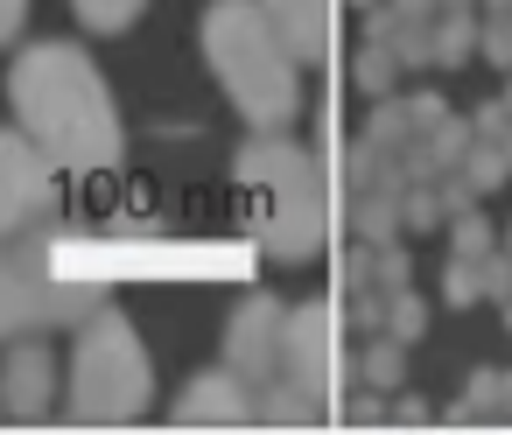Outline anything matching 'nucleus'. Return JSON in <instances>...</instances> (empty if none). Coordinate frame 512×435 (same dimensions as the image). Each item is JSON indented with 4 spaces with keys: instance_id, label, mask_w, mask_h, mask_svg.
Returning a JSON list of instances; mask_svg holds the SVG:
<instances>
[{
    "instance_id": "obj_27",
    "label": "nucleus",
    "mask_w": 512,
    "mask_h": 435,
    "mask_svg": "<svg viewBox=\"0 0 512 435\" xmlns=\"http://www.w3.org/2000/svg\"><path fill=\"white\" fill-rule=\"evenodd\" d=\"M372 274H379L386 295H393V288H414V253H407L400 239H386V246H372Z\"/></svg>"
},
{
    "instance_id": "obj_29",
    "label": "nucleus",
    "mask_w": 512,
    "mask_h": 435,
    "mask_svg": "<svg viewBox=\"0 0 512 435\" xmlns=\"http://www.w3.org/2000/svg\"><path fill=\"white\" fill-rule=\"evenodd\" d=\"M337 281H344V295H358V288H379V274H372V239H351V253L337 260Z\"/></svg>"
},
{
    "instance_id": "obj_6",
    "label": "nucleus",
    "mask_w": 512,
    "mask_h": 435,
    "mask_svg": "<svg viewBox=\"0 0 512 435\" xmlns=\"http://www.w3.org/2000/svg\"><path fill=\"white\" fill-rule=\"evenodd\" d=\"M344 302H295L288 309V344H281V379L316 393L323 407L344 400Z\"/></svg>"
},
{
    "instance_id": "obj_32",
    "label": "nucleus",
    "mask_w": 512,
    "mask_h": 435,
    "mask_svg": "<svg viewBox=\"0 0 512 435\" xmlns=\"http://www.w3.org/2000/svg\"><path fill=\"white\" fill-rule=\"evenodd\" d=\"M484 295H491V302H505V295H512V253H505V246H498V253H484Z\"/></svg>"
},
{
    "instance_id": "obj_42",
    "label": "nucleus",
    "mask_w": 512,
    "mask_h": 435,
    "mask_svg": "<svg viewBox=\"0 0 512 435\" xmlns=\"http://www.w3.org/2000/svg\"><path fill=\"white\" fill-rule=\"evenodd\" d=\"M498 246H505V253H512V225H505V232H498Z\"/></svg>"
},
{
    "instance_id": "obj_36",
    "label": "nucleus",
    "mask_w": 512,
    "mask_h": 435,
    "mask_svg": "<svg viewBox=\"0 0 512 435\" xmlns=\"http://www.w3.org/2000/svg\"><path fill=\"white\" fill-rule=\"evenodd\" d=\"M442 421H449V428H470V421H477V407H470V400H449V407H442Z\"/></svg>"
},
{
    "instance_id": "obj_37",
    "label": "nucleus",
    "mask_w": 512,
    "mask_h": 435,
    "mask_svg": "<svg viewBox=\"0 0 512 435\" xmlns=\"http://www.w3.org/2000/svg\"><path fill=\"white\" fill-rule=\"evenodd\" d=\"M498 421H512V372H498Z\"/></svg>"
},
{
    "instance_id": "obj_13",
    "label": "nucleus",
    "mask_w": 512,
    "mask_h": 435,
    "mask_svg": "<svg viewBox=\"0 0 512 435\" xmlns=\"http://www.w3.org/2000/svg\"><path fill=\"white\" fill-rule=\"evenodd\" d=\"M400 197H407V190H365V197H344L351 239H372V246L400 239V232H407V225H400Z\"/></svg>"
},
{
    "instance_id": "obj_7",
    "label": "nucleus",
    "mask_w": 512,
    "mask_h": 435,
    "mask_svg": "<svg viewBox=\"0 0 512 435\" xmlns=\"http://www.w3.org/2000/svg\"><path fill=\"white\" fill-rule=\"evenodd\" d=\"M57 176L64 169L22 127H0V239L43 232L57 218Z\"/></svg>"
},
{
    "instance_id": "obj_10",
    "label": "nucleus",
    "mask_w": 512,
    "mask_h": 435,
    "mask_svg": "<svg viewBox=\"0 0 512 435\" xmlns=\"http://www.w3.org/2000/svg\"><path fill=\"white\" fill-rule=\"evenodd\" d=\"M0 407L15 421H43L57 407V358L36 337H15L8 358H0Z\"/></svg>"
},
{
    "instance_id": "obj_16",
    "label": "nucleus",
    "mask_w": 512,
    "mask_h": 435,
    "mask_svg": "<svg viewBox=\"0 0 512 435\" xmlns=\"http://www.w3.org/2000/svg\"><path fill=\"white\" fill-rule=\"evenodd\" d=\"M477 29H484V22H477L470 8H442V15H435V64H442V71L470 64V57H477Z\"/></svg>"
},
{
    "instance_id": "obj_44",
    "label": "nucleus",
    "mask_w": 512,
    "mask_h": 435,
    "mask_svg": "<svg viewBox=\"0 0 512 435\" xmlns=\"http://www.w3.org/2000/svg\"><path fill=\"white\" fill-rule=\"evenodd\" d=\"M351 8H372V0H351Z\"/></svg>"
},
{
    "instance_id": "obj_18",
    "label": "nucleus",
    "mask_w": 512,
    "mask_h": 435,
    "mask_svg": "<svg viewBox=\"0 0 512 435\" xmlns=\"http://www.w3.org/2000/svg\"><path fill=\"white\" fill-rule=\"evenodd\" d=\"M470 141H477V127L449 113V120H442V127H435V134L421 141V148H428V162H435V176H449V169H463V155H470Z\"/></svg>"
},
{
    "instance_id": "obj_31",
    "label": "nucleus",
    "mask_w": 512,
    "mask_h": 435,
    "mask_svg": "<svg viewBox=\"0 0 512 435\" xmlns=\"http://www.w3.org/2000/svg\"><path fill=\"white\" fill-rule=\"evenodd\" d=\"M463 400L477 407V421H498V365H477L470 386H463Z\"/></svg>"
},
{
    "instance_id": "obj_28",
    "label": "nucleus",
    "mask_w": 512,
    "mask_h": 435,
    "mask_svg": "<svg viewBox=\"0 0 512 435\" xmlns=\"http://www.w3.org/2000/svg\"><path fill=\"white\" fill-rule=\"evenodd\" d=\"M344 323H351L358 337H379V330H386V288H358V295H344Z\"/></svg>"
},
{
    "instance_id": "obj_26",
    "label": "nucleus",
    "mask_w": 512,
    "mask_h": 435,
    "mask_svg": "<svg viewBox=\"0 0 512 435\" xmlns=\"http://www.w3.org/2000/svg\"><path fill=\"white\" fill-rule=\"evenodd\" d=\"M337 414H344L351 428H379V421H393V400H386L379 386H365V379H358V393H344V400H337Z\"/></svg>"
},
{
    "instance_id": "obj_30",
    "label": "nucleus",
    "mask_w": 512,
    "mask_h": 435,
    "mask_svg": "<svg viewBox=\"0 0 512 435\" xmlns=\"http://www.w3.org/2000/svg\"><path fill=\"white\" fill-rule=\"evenodd\" d=\"M477 57H491L498 71H512V15H484V29H477Z\"/></svg>"
},
{
    "instance_id": "obj_41",
    "label": "nucleus",
    "mask_w": 512,
    "mask_h": 435,
    "mask_svg": "<svg viewBox=\"0 0 512 435\" xmlns=\"http://www.w3.org/2000/svg\"><path fill=\"white\" fill-rule=\"evenodd\" d=\"M498 309H505V330H512V295H505V302H498Z\"/></svg>"
},
{
    "instance_id": "obj_35",
    "label": "nucleus",
    "mask_w": 512,
    "mask_h": 435,
    "mask_svg": "<svg viewBox=\"0 0 512 435\" xmlns=\"http://www.w3.org/2000/svg\"><path fill=\"white\" fill-rule=\"evenodd\" d=\"M393 8H400L407 22H435V15H442V0H393Z\"/></svg>"
},
{
    "instance_id": "obj_1",
    "label": "nucleus",
    "mask_w": 512,
    "mask_h": 435,
    "mask_svg": "<svg viewBox=\"0 0 512 435\" xmlns=\"http://www.w3.org/2000/svg\"><path fill=\"white\" fill-rule=\"evenodd\" d=\"M8 106L15 127L64 169V176H99L120 162V106L99 78V64L78 43H29L8 71Z\"/></svg>"
},
{
    "instance_id": "obj_25",
    "label": "nucleus",
    "mask_w": 512,
    "mask_h": 435,
    "mask_svg": "<svg viewBox=\"0 0 512 435\" xmlns=\"http://www.w3.org/2000/svg\"><path fill=\"white\" fill-rule=\"evenodd\" d=\"M393 57L407 71H435V22H400L393 29Z\"/></svg>"
},
{
    "instance_id": "obj_9",
    "label": "nucleus",
    "mask_w": 512,
    "mask_h": 435,
    "mask_svg": "<svg viewBox=\"0 0 512 435\" xmlns=\"http://www.w3.org/2000/svg\"><path fill=\"white\" fill-rule=\"evenodd\" d=\"M169 421H176V428H246V421H260V393H253L232 365H211V372H197V379L176 393Z\"/></svg>"
},
{
    "instance_id": "obj_24",
    "label": "nucleus",
    "mask_w": 512,
    "mask_h": 435,
    "mask_svg": "<svg viewBox=\"0 0 512 435\" xmlns=\"http://www.w3.org/2000/svg\"><path fill=\"white\" fill-rule=\"evenodd\" d=\"M477 295H484V260L449 253V267H442V302H449V309H470Z\"/></svg>"
},
{
    "instance_id": "obj_8",
    "label": "nucleus",
    "mask_w": 512,
    "mask_h": 435,
    "mask_svg": "<svg viewBox=\"0 0 512 435\" xmlns=\"http://www.w3.org/2000/svg\"><path fill=\"white\" fill-rule=\"evenodd\" d=\"M281 344H288V302L246 295V302L232 309V323H225V365L260 393V386L281 379Z\"/></svg>"
},
{
    "instance_id": "obj_39",
    "label": "nucleus",
    "mask_w": 512,
    "mask_h": 435,
    "mask_svg": "<svg viewBox=\"0 0 512 435\" xmlns=\"http://www.w3.org/2000/svg\"><path fill=\"white\" fill-rule=\"evenodd\" d=\"M498 148H505V169H512V127H505V134H498Z\"/></svg>"
},
{
    "instance_id": "obj_11",
    "label": "nucleus",
    "mask_w": 512,
    "mask_h": 435,
    "mask_svg": "<svg viewBox=\"0 0 512 435\" xmlns=\"http://www.w3.org/2000/svg\"><path fill=\"white\" fill-rule=\"evenodd\" d=\"M267 15H274V29L302 71L337 57V0H267Z\"/></svg>"
},
{
    "instance_id": "obj_19",
    "label": "nucleus",
    "mask_w": 512,
    "mask_h": 435,
    "mask_svg": "<svg viewBox=\"0 0 512 435\" xmlns=\"http://www.w3.org/2000/svg\"><path fill=\"white\" fill-rule=\"evenodd\" d=\"M463 176H470V190H477V197L505 190V183H512V169H505V148L477 134V141H470V155H463Z\"/></svg>"
},
{
    "instance_id": "obj_17",
    "label": "nucleus",
    "mask_w": 512,
    "mask_h": 435,
    "mask_svg": "<svg viewBox=\"0 0 512 435\" xmlns=\"http://www.w3.org/2000/svg\"><path fill=\"white\" fill-rule=\"evenodd\" d=\"M400 71H407V64L393 57V43H372V36H365V43H358V57H351V85H358V92H372V99H386V92L400 85Z\"/></svg>"
},
{
    "instance_id": "obj_4",
    "label": "nucleus",
    "mask_w": 512,
    "mask_h": 435,
    "mask_svg": "<svg viewBox=\"0 0 512 435\" xmlns=\"http://www.w3.org/2000/svg\"><path fill=\"white\" fill-rule=\"evenodd\" d=\"M99 309H113L99 274H71L57 260V232L0 239V344L36 337V330H78Z\"/></svg>"
},
{
    "instance_id": "obj_38",
    "label": "nucleus",
    "mask_w": 512,
    "mask_h": 435,
    "mask_svg": "<svg viewBox=\"0 0 512 435\" xmlns=\"http://www.w3.org/2000/svg\"><path fill=\"white\" fill-rule=\"evenodd\" d=\"M477 8H484V15H512V0H477Z\"/></svg>"
},
{
    "instance_id": "obj_2",
    "label": "nucleus",
    "mask_w": 512,
    "mask_h": 435,
    "mask_svg": "<svg viewBox=\"0 0 512 435\" xmlns=\"http://www.w3.org/2000/svg\"><path fill=\"white\" fill-rule=\"evenodd\" d=\"M232 183L246 197V225L253 239L302 267L330 246V218H337V197H330V162L309 155L302 141H281V127H260V141L239 148L232 162Z\"/></svg>"
},
{
    "instance_id": "obj_12",
    "label": "nucleus",
    "mask_w": 512,
    "mask_h": 435,
    "mask_svg": "<svg viewBox=\"0 0 512 435\" xmlns=\"http://www.w3.org/2000/svg\"><path fill=\"white\" fill-rule=\"evenodd\" d=\"M358 141H372V148H386V155H407V148H421L428 134H421V120H414V99L386 92V99H372V113H365V127H358Z\"/></svg>"
},
{
    "instance_id": "obj_21",
    "label": "nucleus",
    "mask_w": 512,
    "mask_h": 435,
    "mask_svg": "<svg viewBox=\"0 0 512 435\" xmlns=\"http://www.w3.org/2000/svg\"><path fill=\"white\" fill-rule=\"evenodd\" d=\"M71 8H78V22H85V29L120 36V29H134V22H141V8H148V0H71Z\"/></svg>"
},
{
    "instance_id": "obj_34",
    "label": "nucleus",
    "mask_w": 512,
    "mask_h": 435,
    "mask_svg": "<svg viewBox=\"0 0 512 435\" xmlns=\"http://www.w3.org/2000/svg\"><path fill=\"white\" fill-rule=\"evenodd\" d=\"M22 22H29V0H0V50L22 36Z\"/></svg>"
},
{
    "instance_id": "obj_33",
    "label": "nucleus",
    "mask_w": 512,
    "mask_h": 435,
    "mask_svg": "<svg viewBox=\"0 0 512 435\" xmlns=\"http://www.w3.org/2000/svg\"><path fill=\"white\" fill-rule=\"evenodd\" d=\"M435 414H428V400H414V393H400L393 400V428H428Z\"/></svg>"
},
{
    "instance_id": "obj_23",
    "label": "nucleus",
    "mask_w": 512,
    "mask_h": 435,
    "mask_svg": "<svg viewBox=\"0 0 512 435\" xmlns=\"http://www.w3.org/2000/svg\"><path fill=\"white\" fill-rule=\"evenodd\" d=\"M449 211H442V183H407V197H400V225L407 232H435Z\"/></svg>"
},
{
    "instance_id": "obj_22",
    "label": "nucleus",
    "mask_w": 512,
    "mask_h": 435,
    "mask_svg": "<svg viewBox=\"0 0 512 435\" xmlns=\"http://www.w3.org/2000/svg\"><path fill=\"white\" fill-rule=\"evenodd\" d=\"M449 253H463V260H484V253H498V225H491L484 211H463V218H449Z\"/></svg>"
},
{
    "instance_id": "obj_20",
    "label": "nucleus",
    "mask_w": 512,
    "mask_h": 435,
    "mask_svg": "<svg viewBox=\"0 0 512 435\" xmlns=\"http://www.w3.org/2000/svg\"><path fill=\"white\" fill-rule=\"evenodd\" d=\"M386 337H400V344H421L428 337V302L414 288H393L386 295Z\"/></svg>"
},
{
    "instance_id": "obj_40",
    "label": "nucleus",
    "mask_w": 512,
    "mask_h": 435,
    "mask_svg": "<svg viewBox=\"0 0 512 435\" xmlns=\"http://www.w3.org/2000/svg\"><path fill=\"white\" fill-rule=\"evenodd\" d=\"M498 99H505V113H512V71H505V85H498Z\"/></svg>"
},
{
    "instance_id": "obj_15",
    "label": "nucleus",
    "mask_w": 512,
    "mask_h": 435,
    "mask_svg": "<svg viewBox=\"0 0 512 435\" xmlns=\"http://www.w3.org/2000/svg\"><path fill=\"white\" fill-rule=\"evenodd\" d=\"M358 379H365V386H379V393H400V379H407V344H400V337H386V330H379V337H365V344H358Z\"/></svg>"
},
{
    "instance_id": "obj_45",
    "label": "nucleus",
    "mask_w": 512,
    "mask_h": 435,
    "mask_svg": "<svg viewBox=\"0 0 512 435\" xmlns=\"http://www.w3.org/2000/svg\"><path fill=\"white\" fill-rule=\"evenodd\" d=\"M0 414H8V407H0Z\"/></svg>"
},
{
    "instance_id": "obj_14",
    "label": "nucleus",
    "mask_w": 512,
    "mask_h": 435,
    "mask_svg": "<svg viewBox=\"0 0 512 435\" xmlns=\"http://www.w3.org/2000/svg\"><path fill=\"white\" fill-rule=\"evenodd\" d=\"M316 414H323V400H316V393H302L295 379L260 386V421H267V428H316Z\"/></svg>"
},
{
    "instance_id": "obj_43",
    "label": "nucleus",
    "mask_w": 512,
    "mask_h": 435,
    "mask_svg": "<svg viewBox=\"0 0 512 435\" xmlns=\"http://www.w3.org/2000/svg\"><path fill=\"white\" fill-rule=\"evenodd\" d=\"M442 8H477V0H442Z\"/></svg>"
},
{
    "instance_id": "obj_5",
    "label": "nucleus",
    "mask_w": 512,
    "mask_h": 435,
    "mask_svg": "<svg viewBox=\"0 0 512 435\" xmlns=\"http://www.w3.org/2000/svg\"><path fill=\"white\" fill-rule=\"evenodd\" d=\"M155 400V365L120 309L78 323L71 351V421H141Z\"/></svg>"
},
{
    "instance_id": "obj_3",
    "label": "nucleus",
    "mask_w": 512,
    "mask_h": 435,
    "mask_svg": "<svg viewBox=\"0 0 512 435\" xmlns=\"http://www.w3.org/2000/svg\"><path fill=\"white\" fill-rule=\"evenodd\" d=\"M197 29H204V64L246 127H288L302 113V64L281 43L267 0H211Z\"/></svg>"
}]
</instances>
